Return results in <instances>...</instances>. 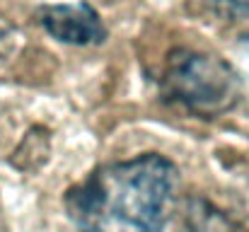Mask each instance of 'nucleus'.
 <instances>
[{"label":"nucleus","instance_id":"obj_4","mask_svg":"<svg viewBox=\"0 0 249 232\" xmlns=\"http://www.w3.org/2000/svg\"><path fill=\"white\" fill-rule=\"evenodd\" d=\"M230 7H237V10H242V12H249V0H225Z\"/></svg>","mask_w":249,"mask_h":232},{"label":"nucleus","instance_id":"obj_5","mask_svg":"<svg viewBox=\"0 0 249 232\" xmlns=\"http://www.w3.org/2000/svg\"><path fill=\"white\" fill-rule=\"evenodd\" d=\"M240 46H242V56L247 58V63H249V34H245V36L240 39Z\"/></svg>","mask_w":249,"mask_h":232},{"label":"nucleus","instance_id":"obj_3","mask_svg":"<svg viewBox=\"0 0 249 232\" xmlns=\"http://www.w3.org/2000/svg\"><path fill=\"white\" fill-rule=\"evenodd\" d=\"M41 27L63 44H102L107 39V27L99 12L89 2H71V5H46L39 10Z\"/></svg>","mask_w":249,"mask_h":232},{"label":"nucleus","instance_id":"obj_1","mask_svg":"<svg viewBox=\"0 0 249 232\" xmlns=\"http://www.w3.org/2000/svg\"><path fill=\"white\" fill-rule=\"evenodd\" d=\"M177 169L158 153L102 164L66 194L80 232H165L177 196Z\"/></svg>","mask_w":249,"mask_h":232},{"label":"nucleus","instance_id":"obj_2","mask_svg":"<svg viewBox=\"0 0 249 232\" xmlns=\"http://www.w3.org/2000/svg\"><path fill=\"white\" fill-rule=\"evenodd\" d=\"M160 82L167 99L198 116H220L230 111L242 94L240 77L223 58L191 49L169 54Z\"/></svg>","mask_w":249,"mask_h":232}]
</instances>
